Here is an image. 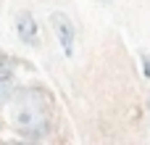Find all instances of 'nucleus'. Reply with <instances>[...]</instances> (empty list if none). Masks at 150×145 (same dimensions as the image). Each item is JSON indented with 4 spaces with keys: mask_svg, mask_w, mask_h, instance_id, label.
<instances>
[{
    "mask_svg": "<svg viewBox=\"0 0 150 145\" xmlns=\"http://www.w3.org/2000/svg\"><path fill=\"white\" fill-rule=\"evenodd\" d=\"M11 122L24 143H40L50 132V100L42 90H26L16 98Z\"/></svg>",
    "mask_w": 150,
    "mask_h": 145,
    "instance_id": "f257e3e1",
    "label": "nucleus"
},
{
    "mask_svg": "<svg viewBox=\"0 0 150 145\" xmlns=\"http://www.w3.org/2000/svg\"><path fill=\"white\" fill-rule=\"evenodd\" d=\"M50 24H53V32H55V40H58L63 55L74 58V50H76V26H74V21L63 11H53L50 13Z\"/></svg>",
    "mask_w": 150,
    "mask_h": 145,
    "instance_id": "f03ea898",
    "label": "nucleus"
},
{
    "mask_svg": "<svg viewBox=\"0 0 150 145\" xmlns=\"http://www.w3.org/2000/svg\"><path fill=\"white\" fill-rule=\"evenodd\" d=\"M16 34L26 48H40V26L32 11H21L16 16Z\"/></svg>",
    "mask_w": 150,
    "mask_h": 145,
    "instance_id": "7ed1b4c3",
    "label": "nucleus"
},
{
    "mask_svg": "<svg viewBox=\"0 0 150 145\" xmlns=\"http://www.w3.org/2000/svg\"><path fill=\"white\" fill-rule=\"evenodd\" d=\"M13 98V71H0V108Z\"/></svg>",
    "mask_w": 150,
    "mask_h": 145,
    "instance_id": "20e7f679",
    "label": "nucleus"
},
{
    "mask_svg": "<svg viewBox=\"0 0 150 145\" xmlns=\"http://www.w3.org/2000/svg\"><path fill=\"white\" fill-rule=\"evenodd\" d=\"M13 66H16V58L0 53V71H13Z\"/></svg>",
    "mask_w": 150,
    "mask_h": 145,
    "instance_id": "39448f33",
    "label": "nucleus"
},
{
    "mask_svg": "<svg viewBox=\"0 0 150 145\" xmlns=\"http://www.w3.org/2000/svg\"><path fill=\"white\" fill-rule=\"evenodd\" d=\"M140 63H142V74L150 79V53H142L140 55Z\"/></svg>",
    "mask_w": 150,
    "mask_h": 145,
    "instance_id": "423d86ee",
    "label": "nucleus"
}]
</instances>
